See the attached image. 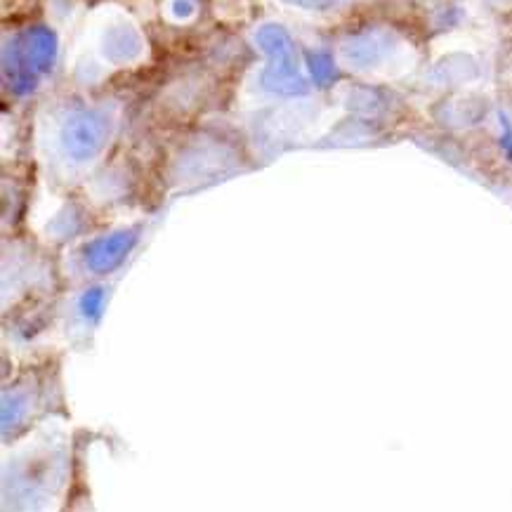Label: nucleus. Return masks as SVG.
<instances>
[{"label":"nucleus","instance_id":"nucleus-1","mask_svg":"<svg viewBox=\"0 0 512 512\" xmlns=\"http://www.w3.org/2000/svg\"><path fill=\"white\" fill-rule=\"evenodd\" d=\"M57 50V36L48 26L36 24L17 31L3 48L5 88L17 97L34 93L55 67Z\"/></svg>","mask_w":512,"mask_h":512},{"label":"nucleus","instance_id":"nucleus-2","mask_svg":"<svg viewBox=\"0 0 512 512\" xmlns=\"http://www.w3.org/2000/svg\"><path fill=\"white\" fill-rule=\"evenodd\" d=\"M111 116L104 109L81 107L69 111L57 128V149L71 166H85L104 152L111 137Z\"/></svg>","mask_w":512,"mask_h":512},{"label":"nucleus","instance_id":"nucleus-3","mask_svg":"<svg viewBox=\"0 0 512 512\" xmlns=\"http://www.w3.org/2000/svg\"><path fill=\"white\" fill-rule=\"evenodd\" d=\"M260 50L267 55V67L262 71V85L274 95H305L310 90V83L300 69L298 52H295L293 38L279 24L260 26L255 34Z\"/></svg>","mask_w":512,"mask_h":512},{"label":"nucleus","instance_id":"nucleus-4","mask_svg":"<svg viewBox=\"0 0 512 512\" xmlns=\"http://www.w3.org/2000/svg\"><path fill=\"white\" fill-rule=\"evenodd\" d=\"M404 38L390 26H366L340 43V59L357 74H378L399 62Z\"/></svg>","mask_w":512,"mask_h":512},{"label":"nucleus","instance_id":"nucleus-5","mask_svg":"<svg viewBox=\"0 0 512 512\" xmlns=\"http://www.w3.org/2000/svg\"><path fill=\"white\" fill-rule=\"evenodd\" d=\"M137 241V229H121V232H114L109 236H102V239L90 241L85 246V267L95 274H107L111 269L118 267L123 258L130 253V248L135 246Z\"/></svg>","mask_w":512,"mask_h":512},{"label":"nucleus","instance_id":"nucleus-6","mask_svg":"<svg viewBox=\"0 0 512 512\" xmlns=\"http://www.w3.org/2000/svg\"><path fill=\"white\" fill-rule=\"evenodd\" d=\"M144 52V38L133 24L118 22L111 24L104 31L102 38V55L109 59L111 64H130L137 62Z\"/></svg>","mask_w":512,"mask_h":512},{"label":"nucleus","instance_id":"nucleus-7","mask_svg":"<svg viewBox=\"0 0 512 512\" xmlns=\"http://www.w3.org/2000/svg\"><path fill=\"white\" fill-rule=\"evenodd\" d=\"M284 3L307 12H319V15H338V12L361 8V5L371 3V0H284Z\"/></svg>","mask_w":512,"mask_h":512},{"label":"nucleus","instance_id":"nucleus-8","mask_svg":"<svg viewBox=\"0 0 512 512\" xmlns=\"http://www.w3.org/2000/svg\"><path fill=\"white\" fill-rule=\"evenodd\" d=\"M102 303H104L102 291H100V288H93V291H88L81 298V312L85 314V317H90V319L100 317Z\"/></svg>","mask_w":512,"mask_h":512},{"label":"nucleus","instance_id":"nucleus-9","mask_svg":"<svg viewBox=\"0 0 512 512\" xmlns=\"http://www.w3.org/2000/svg\"><path fill=\"white\" fill-rule=\"evenodd\" d=\"M196 10H199L196 0H170L168 5L170 17L177 19V22H187V19H192L196 15Z\"/></svg>","mask_w":512,"mask_h":512},{"label":"nucleus","instance_id":"nucleus-10","mask_svg":"<svg viewBox=\"0 0 512 512\" xmlns=\"http://www.w3.org/2000/svg\"><path fill=\"white\" fill-rule=\"evenodd\" d=\"M310 64H312V74L317 76L319 81H326L328 74H331V59L324 55H312Z\"/></svg>","mask_w":512,"mask_h":512},{"label":"nucleus","instance_id":"nucleus-11","mask_svg":"<svg viewBox=\"0 0 512 512\" xmlns=\"http://www.w3.org/2000/svg\"><path fill=\"white\" fill-rule=\"evenodd\" d=\"M487 3H496V5H505V3H512V0H487Z\"/></svg>","mask_w":512,"mask_h":512}]
</instances>
